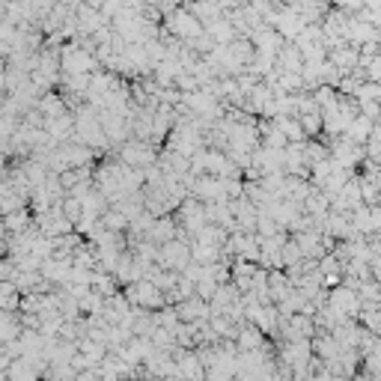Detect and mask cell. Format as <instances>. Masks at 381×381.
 Here are the masks:
<instances>
[{
  "mask_svg": "<svg viewBox=\"0 0 381 381\" xmlns=\"http://www.w3.org/2000/svg\"><path fill=\"white\" fill-rule=\"evenodd\" d=\"M167 33L170 36H176L179 42H197L203 33H206V27H203V21L194 16L191 9H185V6H176L170 16H167Z\"/></svg>",
  "mask_w": 381,
  "mask_h": 381,
  "instance_id": "obj_1",
  "label": "cell"
},
{
  "mask_svg": "<svg viewBox=\"0 0 381 381\" xmlns=\"http://www.w3.org/2000/svg\"><path fill=\"white\" fill-rule=\"evenodd\" d=\"M122 295L129 298L131 307L137 310H149V313H155V310H161V307H170L167 304V295L152 283V280H137V283L131 286H125Z\"/></svg>",
  "mask_w": 381,
  "mask_h": 381,
  "instance_id": "obj_2",
  "label": "cell"
},
{
  "mask_svg": "<svg viewBox=\"0 0 381 381\" xmlns=\"http://www.w3.org/2000/svg\"><path fill=\"white\" fill-rule=\"evenodd\" d=\"M173 218H176V223H179V230L188 235V242L209 223V218H206V203H200L197 197H188V200L176 209Z\"/></svg>",
  "mask_w": 381,
  "mask_h": 381,
  "instance_id": "obj_3",
  "label": "cell"
},
{
  "mask_svg": "<svg viewBox=\"0 0 381 381\" xmlns=\"http://www.w3.org/2000/svg\"><path fill=\"white\" fill-rule=\"evenodd\" d=\"M191 262H194V257H191V242H185V238H173V242H167V245L158 247V265L167 268V271L182 274Z\"/></svg>",
  "mask_w": 381,
  "mask_h": 381,
  "instance_id": "obj_4",
  "label": "cell"
},
{
  "mask_svg": "<svg viewBox=\"0 0 381 381\" xmlns=\"http://www.w3.org/2000/svg\"><path fill=\"white\" fill-rule=\"evenodd\" d=\"M328 304L334 310H340V313L346 319H355L361 316V310H363V298H361V292L358 289H351V286H334L328 292Z\"/></svg>",
  "mask_w": 381,
  "mask_h": 381,
  "instance_id": "obj_5",
  "label": "cell"
},
{
  "mask_svg": "<svg viewBox=\"0 0 381 381\" xmlns=\"http://www.w3.org/2000/svg\"><path fill=\"white\" fill-rule=\"evenodd\" d=\"M328 60L334 63V69H340L343 75H351V72H358V69H361V48H355V45L331 48Z\"/></svg>",
  "mask_w": 381,
  "mask_h": 381,
  "instance_id": "obj_6",
  "label": "cell"
},
{
  "mask_svg": "<svg viewBox=\"0 0 381 381\" xmlns=\"http://www.w3.org/2000/svg\"><path fill=\"white\" fill-rule=\"evenodd\" d=\"M235 346H238V351H259V348H268L271 343H268V336H265V334L257 328V324L245 322V324H238Z\"/></svg>",
  "mask_w": 381,
  "mask_h": 381,
  "instance_id": "obj_7",
  "label": "cell"
},
{
  "mask_svg": "<svg viewBox=\"0 0 381 381\" xmlns=\"http://www.w3.org/2000/svg\"><path fill=\"white\" fill-rule=\"evenodd\" d=\"M21 313H16V310H0V348L16 343L21 336Z\"/></svg>",
  "mask_w": 381,
  "mask_h": 381,
  "instance_id": "obj_8",
  "label": "cell"
},
{
  "mask_svg": "<svg viewBox=\"0 0 381 381\" xmlns=\"http://www.w3.org/2000/svg\"><path fill=\"white\" fill-rule=\"evenodd\" d=\"M373 129H375V122H373L370 117L358 114L355 119H351L346 137H348V140H355V143H361V146H366V143H370V137H373Z\"/></svg>",
  "mask_w": 381,
  "mask_h": 381,
  "instance_id": "obj_9",
  "label": "cell"
},
{
  "mask_svg": "<svg viewBox=\"0 0 381 381\" xmlns=\"http://www.w3.org/2000/svg\"><path fill=\"white\" fill-rule=\"evenodd\" d=\"M0 221H4V230H6V235H21V233H27V230L33 227L30 211H27V209H21V211H12V215L0 218Z\"/></svg>",
  "mask_w": 381,
  "mask_h": 381,
  "instance_id": "obj_10",
  "label": "cell"
},
{
  "mask_svg": "<svg viewBox=\"0 0 381 381\" xmlns=\"http://www.w3.org/2000/svg\"><path fill=\"white\" fill-rule=\"evenodd\" d=\"M102 227L110 230V233H129V218H125L119 209L110 206V209L105 211V218H102Z\"/></svg>",
  "mask_w": 381,
  "mask_h": 381,
  "instance_id": "obj_11",
  "label": "cell"
},
{
  "mask_svg": "<svg viewBox=\"0 0 381 381\" xmlns=\"http://www.w3.org/2000/svg\"><path fill=\"white\" fill-rule=\"evenodd\" d=\"M298 122H301V129H304V134H307V137H316V134H322V129H324V122H322V110H313V114L298 117Z\"/></svg>",
  "mask_w": 381,
  "mask_h": 381,
  "instance_id": "obj_12",
  "label": "cell"
},
{
  "mask_svg": "<svg viewBox=\"0 0 381 381\" xmlns=\"http://www.w3.org/2000/svg\"><path fill=\"white\" fill-rule=\"evenodd\" d=\"M358 107H361V114L370 117L373 122L381 119V102H358Z\"/></svg>",
  "mask_w": 381,
  "mask_h": 381,
  "instance_id": "obj_13",
  "label": "cell"
},
{
  "mask_svg": "<svg viewBox=\"0 0 381 381\" xmlns=\"http://www.w3.org/2000/svg\"><path fill=\"white\" fill-rule=\"evenodd\" d=\"M75 381H102V373H98V370H81L75 375Z\"/></svg>",
  "mask_w": 381,
  "mask_h": 381,
  "instance_id": "obj_14",
  "label": "cell"
},
{
  "mask_svg": "<svg viewBox=\"0 0 381 381\" xmlns=\"http://www.w3.org/2000/svg\"><path fill=\"white\" fill-rule=\"evenodd\" d=\"M87 4H90V6H95V9H102V4H105V0H87Z\"/></svg>",
  "mask_w": 381,
  "mask_h": 381,
  "instance_id": "obj_15",
  "label": "cell"
},
{
  "mask_svg": "<svg viewBox=\"0 0 381 381\" xmlns=\"http://www.w3.org/2000/svg\"><path fill=\"white\" fill-rule=\"evenodd\" d=\"M125 381H143V378H125Z\"/></svg>",
  "mask_w": 381,
  "mask_h": 381,
  "instance_id": "obj_16",
  "label": "cell"
},
{
  "mask_svg": "<svg viewBox=\"0 0 381 381\" xmlns=\"http://www.w3.org/2000/svg\"><path fill=\"white\" fill-rule=\"evenodd\" d=\"M200 381H206V378H200Z\"/></svg>",
  "mask_w": 381,
  "mask_h": 381,
  "instance_id": "obj_17",
  "label": "cell"
}]
</instances>
